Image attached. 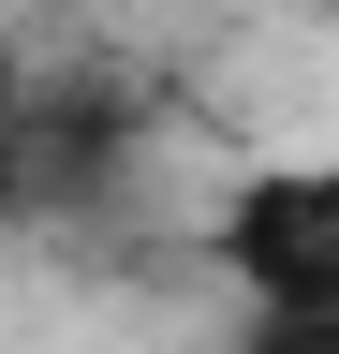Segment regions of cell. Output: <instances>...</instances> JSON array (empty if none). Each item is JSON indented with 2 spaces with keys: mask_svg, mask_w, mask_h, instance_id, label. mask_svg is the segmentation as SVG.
I'll list each match as a JSON object with an SVG mask.
<instances>
[{
  "mask_svg": "<svg viewBox=\"0 0 339 354\" xmlns=\"http://www.w3.org/2000/svg\"><path fill=\"white\" fill-rule=\"evenodd\" d=\"M236 354H339V310H236Z\"/></svg>",
  "mask_w": 339,
  "mask_h": 354,
  "instance_id": "3",
  "label": "cell"
},
{
  "mask_svg": "<svg viewBox=\"0 0 339 354\" xmlns=\"http://www.w3.org/2000/svg\"><path fill=\"white\" fill-rule=\"evenodd\" d=\"M295 15H325V30H339V0H295Z\"/></svg>",
  "mask_w": 339,
  "mask_h": 354,
  "instance_id": "4",
  "label": "cell"
},
{
  "mask_svg": "<svg viewBox=\"0 0 339 354\" xmlns=\"http://www.w3.org/2000/svg\"><path fill=\"white\" fill-rule=\"evenodd\" d=\"M206 266L236 281V310H339V148L251 162L206 207Z\"/></svg>",
  "mask_w": 339,
  "mask_h": 354,
  "instance_id": "1",
  "label": "cell"
},
{
  "mask_svg": "<svg viewBox=\"0 0 339 354\" xmlns=\"http://www.w3.org/2000/svg\"><path fill=\"white\" fill-rule=\"evenodd\" d=\"M30 207V59L0 44V221Z\"/></svg>",
  "mask_w": 339,
  "mask_h": 354,
  "instance_id": "2",
  "label": "cell"
}]
</instances>
